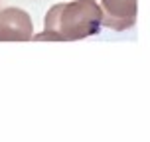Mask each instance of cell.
Listing matches in <instances>:
<instances>
[{
	"label": "cell",
	"instance_id": "cell-3",
	"mask_svg": "<svg viewBox=\"0 0 150 142\" xmlns=\"http://www.w3.org/2000/svg\"><path fill=\"white\" fill-rule=\"evenodd\" d=\"M103 26L115 32H125L136 22V0H101Z\"/></svg>",
	"mask_w": 150,
	"mask_h": 142
},
{
	"label": "cell",
	"instance_id": "cell-2",
	"mask_svg": "<svg viewBox=\"0 0 150 142\" xmlns=\"http://www.w3.org/2000/svg\"><path fill=\"white\" fill-rule=\"evenodd\" d=\"M34 37V24L30 14L22 8L0 10V42H28Z\"/></svg>",
	"mask_w": 150,
	"mask_h": 142
},
{
	"label": "cell",
	"instance_id": "cell-1",
	"mask_svg": "<svg viewBox=\"0 0 150 142\" xmlns=\"http://www.w3.org/2000/svg\"><path fill=\"white\" fill-rule=\"evenodd\" d=\"M103 26V8L95 0H73L53 4L44 20V32L32 40L69 42L95 36Z\"/></svg>",
	"mask_w": 150,
	"mask_h": 142
}]
</instances>
